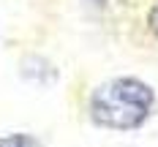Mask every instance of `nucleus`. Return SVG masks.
<instances>
[{
  "instance_id": "f257e3e1",
  "label": "nucleus",
  "mask_w": 158,
  "mask_h": 147,
  "mask_svg": "<svg viewBox=\"0 0 158 147\" xmlns=\"http://www.w3.org/2000/svg\"><path fill=\"white\" fill-rule=\"evenodd\" d=\"M156 93L136 76H117L98 84L90 96V120L109 131H134L153 112Z\"/></svg>"
},
{
  "instance_id": "f03ea898",
  "label": "nucleus",
  "mask_w": 158,
  "mask_h": 147,
  "mask_svg": "<svg viewBox=\"0 0 158 147\" xmlns=\"http://www.w3.org/2000/svg\"><path fill=\"white\" fill-rule=\"evenodd\" d=\"M0 147H44V145L30 133H8V136H0Z\"/></svg>"
},
{
  "instance_id": "7ed1b4c3",
  "label": "nucleus",
  "mask_w": 158,
  "mask_h": 147,
  "mask_svg": "<svg viewBox=\"0 0 158 147\" xmlns=\"http://www.w3.org/2000/svg\"><path fill=\"white\" fill-rule=\"evenodd\" d=\"M147 25H150V30L158 35V6H153V11H150V16H147Z\"/></svg>"
},
{
  "instance_id": "20e7f679",
  "label": "nucleus",
  "mask_w": 158,
  "mask_h": 147,
  "mask_svg": "<svg viewBox=\"0 0 158 147\" xmlns=\"http://www.w3.org/2000/svg\"><path fill=\"white\" fill-rule=\"evenodd\" d=\"M93 3H95V6H104V3H106V0H93Z\"/></svg>"
}]
</instances>
